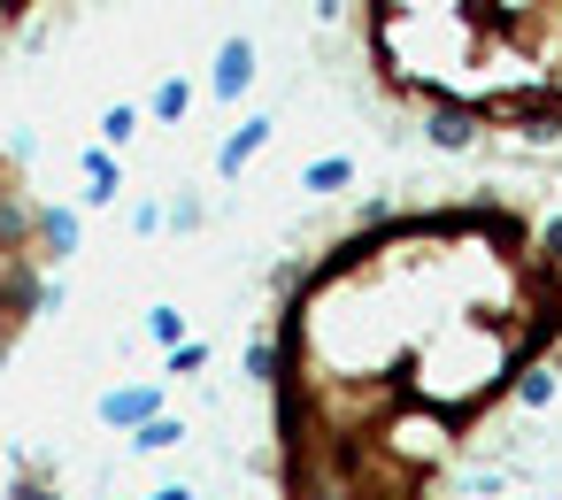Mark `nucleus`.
Returning a JSON list of instances; mask_svg holds the SVG:
<instances>
[{
    "mask_svg": "<svg viewBox=\"0 0 562 500\" xmlns=\"http://www.w3.org/2000/svg\"><path fill=\"white\" fill-rule=\"evenodd\" d=\"M362 32L393 93L516 139L562 132V0H370Z\"/></svg>",
    "mask_w": 562,
    "mask_h": 500,
    "instance_id": "f257e3e1",
    "label": "nucleus"
},
{
    "mask_svg": "<svg viewBox=\"0 0 562 500\" xmlns=\"http://www.w3.org/2000/svg\"><path fill=\"white\" fill-rule=\"evenodd\" d=\"M255 86V39H224L216 47V101H239Z\"/></svg>",
    "mask_w": 562,
    "mask_h": 500,
    "instance_id": "f03ea898",
    "label": "nucleus"
},
{
    "mask_svg": "<svg viewBox=\"0 0 562 500\" xmlns=\"http://www.w3.org/2000/svg\"><path fill=\"white\" fill-rule=\"evenodd\" d=\"M40 247L55 262H70L78 254V208H40Z\"/></svg>",
    "mask_w": 562,
    "mask_h": 500,
    "instance_id": "7ed1b4c3",
    "label": "nucleus"
},
{
    "mask_svg": "<svg viewBox=\"0 0 562 500\" xmlns=\"http://www.w3.org/2000/svg\"><path fill=\"white\" fill-rule=\"evenodd\" d=\"M155 400H162L155 385H124V393H109V400H101V423H147V416H155Z\"/></svg>",
    "mask_w": 562,
    "mask_h": 500,
    "instance_id": "20e7f679",
    "label": "nucleus"
},
{
    "mask_svg": "<svg viewBox=\"0 0 562 500\" xmlns=\"http://www.w3.org/2000/svg\"><path fill=\"white\" fill-rule=\"evenodd\" d=\"M262 139H270V124H262V116H255V124H239V132L224 139L216 170H224V178H239V162H255V155H262Z\"/></svg>",
    "mask_w": 562,
    "mask_h": 500,
    "instance_id": "39448f33",
    "label": "nucleus"
},
{
    "mask_svg": "<svg viewBox=\"0 0 562 500\" xmlns=\"http://www.w3.org/2000/svg\"><path fill=\"white\" fill-rule=\"evenodd\" d=\"M186 109H193V86H186V78H162V86H155V101H147V116H155V124H178Z\"/></svg>",
    "mask_w": 562,
    "mask_h": 500,
    "instance_id": "423d86ee",
    "label": "nucleus"
},
{
    "mask_svg": "<svg viewBox=\"0 0 562 500\" xmlns=\"http://www.w3.org/2000/svg\"><path fill=\"white\" fill-rule=\"evenodd\" d=\"M347 178H355V162H316V170H308L301 185H308V193H339Z\"/></svg>",
    "mask_w": 562,
    "mask_h": 500,
    "instance_id": "0eeeda50",
    "label": "nucleus"
},
{
    "mask_svg": "<svg viewBox=\"0 0 562 500\" xmlns=\"http://www.w3.org/2000/svg\"><path fill=\"white\" fill-rule=\"evenodd\" d=\"M132 132H139V109H109V116H101V139H109V147H124Z\"/></svg>",
    "mask_w": 562,
    "mask_h": 500,
    "instance_id": "6e6552de",
    "label": "nucleus"
},
{
    "mask_svg": "<svg viewBox=\"0 0 562 500\" xmlns=\"http://www.w3.org/2000/svg\"><path fill=\"white\" fill-rule=\"evenodd\" d=\"M178 439H186V423H147L132 446H139V454H162V446H178Z\"/></svg>",
    "mask_w": 562,
    "mask_h": 500,
    "instance_id": "1a4fd4ad",
    "label": "nucleus"
},
{
    "mask_svg": "<svg viewBox=\"0 0 562 500\" xmlns=\"http://www.w3.org/2000/svg\"><path fill=\"white\" fill-rule=\"evenodd\" d=\"M147 331H155V339H170V346H178V331H186V316H178V308H155V323H147Z\"/></svg>",
    "mask_w": 562,
    "mask_h": 500,
    "instance_id": "9d476101",
    "label": "nucleus"
}]
</instances>
